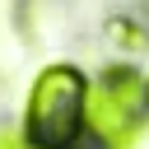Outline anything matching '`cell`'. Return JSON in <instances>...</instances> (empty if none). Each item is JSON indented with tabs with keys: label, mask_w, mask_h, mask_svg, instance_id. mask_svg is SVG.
I'll list each match as a JSON object with an SVG mask.
<instances>
[{
	"label": "cell",
	"mask_w": 149,
	"mask_h": 149,
	"mask_svg": "<svg viewBox=\"0 0 149 149\" xmlns=\"http://www.w3.org/2000/svg\"><path fill=\"white\" fill-rule=\"evenodd\" d=\"M88 74L70 61L42 65L23 102V135L33 149H84L88 144Z\"/></svg>",
	"instance_id": "6da1fadb"
},
{
	"label": "cell",
	"mask_w": 149,
	"mask_h": 149,
	"mask_svg": "<svg viewBox=\"0 0 149 149\" xmlns=\"http://www.w3.org/2000/svg\"><path fill=\"white\" fill-rule=\"evenodd\" d=\"M144 79L135 65H107L88 84V144L93 149H126L144 126Z\"/></svg>",
	"instance_id": "7a4b0ae2"
},
{
	"label": "cell",
	"mask_w": 149,
	"mask_h": 149,
	"mask_svg": "<svg viewBox=\"0 0 149 149\" xmlns=\"http://www.w3.org/2000/svg\"><path fill=\"white\" fill-rule=\"evenodd\" d=\"M102 37H107L112 51H126V56L149 51V28H144L135 14H112V19L102 23Z\"/></svg>",
	"instance_id": "3957f363"
},
{
	"label": "cell",
	"mask_w": 149,
	"mask_h": 149,
	"mask_svg": "<svg viewBox=\"0 0 149 149\" xmlns=\"http://www.w3.org/2000/svg\"><path fill=\"white\" fill-rule=\"evenodd\" d=\"M0 149H33L23 130H0Z\"/></svg>",
	"instance_id": "277c9868"
},
{
	"label": "cell",
	"mask_w": 149,
	"mask_h": 149,
	"mask_svg": "<svg viewBox=\"0 0 149 149\" xmlns=\"http://www.w3.org/2000/svg\"><path fill=\"white\" fill-rule=\"evenodd\" d=\"M144 107H149V79H144Z\"/></svg>",
	"instance_id": "5b68a950"
}]
</instances>
